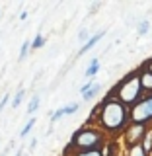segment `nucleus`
Wrapping results in <instances>:
<instances>
[{
    "mask_svg": "<svg viewBox=\"0 0 152 156\" xmlns=\"http://www.w3.org/2000/svg\"><path fill=\"white\" fill-rule=\"evenodd\" d=\"M125 156H127V154H125Z\"/></svg>",
    "mask_w": 152,
    "mask_h": 156,
    "instance_id": "obj_27",
    "label": "nucleus"
},
{
    "mask_svg": "<svg viewBox=\"0 0 152 156\" xmlns=\"http://www.w3.org/2000/svg\"><path fill=\"white\" fill-rule=\"evenodd\" d=\"M14 156H26V154H23V150H18V152L14 154Z\"/></svg>",
    "mask_w": 152,
    "mask_h": 156,
    "instance_id": "obj_25",
    "label": "nucleus"
},
{
    "mask_svg": "<svg viewBox=\"0 0 152 156\" xmlns=\"http://www.w3.org/2000/svg\"><path fill=\"white\" fill-rule=\"evenodd\" d=\"M78 107H80V105H78L76 101H74V104L65 105V107H62V111H65V115H72V113H76V111H78Z\"/></svg>",
    "mask_w": 152,
    "mask_h": 156,
    "instance_id": "obj_19",
    "label": "nucleus"
},
{
    "mask_svg": "<svg viewBox=\"0 0 152 156\" xmlns=\"http://www.w3.org/2000/svg\"><path fill=\"white\" fill-rule=\"evenodd\" d=\"M29 51H31V41H23L22 47H19V61H23L29 55Z\"/></svg>",
    "mask_w": 152,
    "mask_h": 156,
    "instance_id": "obj_16",
    "label": "nucleus"
},
{
    "mask_svg": "<svg viewBox=\"0 0 152 156\" xmlns=\"http://www.w3.org/2000/svg\"><path fill=\"white\" fill-rule=\"evenodd\" d=\"M35 123H37V121H35V117H31V119H27V123L23 125V129H22V131H19V139H26V136L29 135V131H31L33 127H35Z\"/></svg>",
    "mask_w": 152,
    "mask_h": 156,
    "instance_id": "obj_13",
    "label": "nucleus"
},
{
    "mask_svg": "<svg viewBox=\"0 0 152 156\" xmlns=\"http://www.w3.org/2000/svg\"><path fill=\"white\" fill-rule=\"evenodd\" d=\"M8 100H10V94H4V98H2V100H0V113H2V109H4V107H6Z\"/></svg>",
    "mask_w": 152,
    "mask_h": 156,
    "instance_id": "obj_21",
    "label": "nucleus"
},
{
    "mask_svg": "<svg viewBox=\"0 0 152 156\" xmlns=\"http://www.w3.org/2000/svg\"><path fill=\"white\" fill-rule=\"evenodd\" d=\"M127 156H148V154L144 152L143 144H136V146H133V148L127 150Z\"/></svg>",
    "mask_w": 152,
    "mask_h": 156,
    "instance_id": "obj_15",
    "label": "nucleus"
},
{
    "mask_svg": "<svg viewBox=\"0 0 152 156\" xmlns=\"http://www.w3.org/2000/svg\"><path fill=\"white\" fill-rule=\"evenodd\" d=\"M150 156H152V154H150Z\"/></svg>",
    "mask_w": 152,
    "mask_h": 156,
    "instance_id": "obj_28",
    "label": "nucleus"
},
{
    "mask_svg": "<svg viewBox=\"0 0 152 156\" xmlns=\"http://www.w3.org/2000/svg\"><path fill=\"white\" fill-rule=\"evenodd\" d=\"M100 6H101V4H100V2H97V4H94V6H92V10H90V14H94V12H96V10H97V8H100Z\"/></svg>",
    "mask_w": 152,
    "mask_h": 156,
    "instance_id": "obj_23",
    "label": "nucleus"
},
{
    "mask_svg": "<svg viewBox=\"0 0 152 156\" xmlns=\"http://www.w3.org/2000/svg\"><path fill=\"white\" fill-rule=\"evenodd\" d=\"M39 101H41V94H39V92H35V94H33V98L29 100V105H27V113H29V115H33V113L37 111Z\"/></svg>",
    "mask_w": 152,
    "mask_h": 156,
    "instance_id": "obj_11",
    "label": "nucleus"
},
{
    "mask_svg": "<svg viewBox=\"0 0 152 156\" xmlns=\"http://www.w3.org/2000/svg\"><path fill=\"white\" fill-rule=\"evenodd\" d=\"M26 156H29V154H26Z\"/></svg>",
    "mask_w": 152,
    "mask_h": 156,
    "instance_id": "obj_26",
    "label": "nucleus"
},
{
    "mask_svg": "<svg viewBox=\"0 0 152 156\" xmlns=\"http://www.w3.org/2000/svg\"><path fill=\"white\" fill-rule=\"evenodd\" d=\"M146 131H148V127H146V125H136V123H131L129 127H127V129H125V133H123V143H125V146H127V150L143 143V139H144Z\"/></svg>",
    "mask_w": 152,
    "mask_h": 156,
    "instance_id": "obj_5",
    "label": "nucleus"
},
{
    "mask_svg": "<svg viewBox=\"0 0 152 156\" xmlns=\"http://www.w3.org/2000/svg\"><path fill=\"white\" fill-rule=\"evenodd\" d=\"M70 156H104V148H96V150H84V152H76Z\"/></svg>",
    "mask_w": 152,
    "mask_h": 156,
    "instance_id": "obj_17",
    "label": "nucleus"
},
{
    "mask_svg": "<svg viewBox=\"0 0 152 156\" xmlns=\"http://www.w3.org/2000/svg\"><path fill=\"white\" fill-rule=\"evenodd\" d=\"M104 35H105V29H101V31L94 33V35L90 37V41H88L86 45H82L80 49H78V57H82V55H84V53H88V51H90V49H94V47H96V43L100 41V39L104 37Z\"/></svg>",
    "mask_w": 152,
    "mask_h": 156,
    "instance_id": "obj_7",
    "label": "nucleus"
},
{
    "mask_svg": "<svg viewBox=\"0 0 152 156\" xmlns=\"http://www.w3.org/2000/svg\"><path fill=\"white\" fill-rule=\"evenodd\" d=\"M143 148H144V152L146 154H152V127H148V131H146V135H144V139H143Z\"/></svg>",
    "mask_w": 152,
    "mask_h": 156,
    "instance_id": "obj_10",
    "label": "nucleus"
},
{
    "mask_svg": "<svg viewBox=\"0 0 152 156\" xmlns=\"http://www.w3.org/2000/svg\"><path fill=\"white\" fill-rule=\"evenodd\" d=\"M97 72H100V58H92L90 65H88V68H86V72H84V76L90 78V80H94Z\"/></svg>",
    "mask_w": 152,
    "mask_h": 156,
    "instance_id": "obj_8",
    "label": "nucleus"
},
{
    "mask_svg": "<svg viewBox=\"0 0 152 156\" xmlns=\"http://www.w3.org/2000/svg\"><path fill=\"white\" fill-rule=\"evenodd\" d=\"M107 144V135L100 127L96 125H84L72 135L70 144L65 148L62 156H70L76 152H84V150H96V148H105Z\"/></svg>",
    "mask_w": 152,
    "mask_h": 156,
    "instance_id": "obj_2",
    "label": "nucleus"
},
{
    "mask_svg": "<svg viewBox=\"0 0 152 156\" xmlns=\"http://www.w3.org/2000/svg\"><path fill=\"white\" fill-rule=\"evenodd\" d=\"M35 146H37V139H35V136H33V140H31V143H29V148H35Z\"/></svg>",
    "mask_w": 152,
    "mask_h": 156,
    "instance_id": "obj_22",
    "label": "nucleus"
},
{
    "mask_svg": "<svg viewBox=\"0 0 152 156\" xmlns=\"http://www.w3.org/2000/svg\"><path fill=\"white\" fill-rule=\"evenodd\" d=\"M131 123L152 127V94H144L139 104L131 107Z\"/></svg>",
    "mask_w": 152,
    "mask_h": 156,
    "instance_id": "obj_4",
    "label": "nucleus"
},
{
    "mask_svg": "<svg viewBox=\"0 0 152 156\" xmlns=\"http://www.w3.org/2000/svg\"><path fill=\"white\" fill-rule=\"evenodd\" d=\"M139 74H140V84H143L144 94H152V70L143 65L139 68Z\"/></svg>",
    "mask_w": 152,
    "mask_h": 156,
    "instance_id": "obj_6",
    "label": "nucleus"
},
{
    "mask_svg": "<svg viewBox=\"0 0 152 156\" xmlns=\"http://www.w3.org/2000/svg\"><path fill=\"white\" fill-rule=\"evenodd\" d=\"M100 92H101V84H100V82H96V84L92 86L90 90L82 94V100H84V101H90V100H94V98L100 94Z\"/></svg>",
    "mask_w": 152,
    "mask_h": 156,
    "instance_id": "obj_9",
    "label": "nucleus"
},
{
    "mask_svg": "<svg viewBox=\"0 0 152 156\" xmlns=\"http://www.w3.org/2000/svg\"><path fill=\"white\" fill-rule=\"evenodd\" d=\"M148 31H150V22L148 20H140L136 23V35H146Z\"/></svg>",
    "mask_w": 152,
    "mask_h": 156,
    "instance_id": "obj_12",
    "label": "nucleus"
},
{
    "mask_svg": "<svg viewBox=\"0 0 152 156\" xmlns=\"http://www.w3.org/2000/svg\"><path fill=\"white\" fill-rule=\"evenodd\" d=\"M109 94H113L119 101H123L127 107H133L136 105L144 96L143 84H140V74H139V68L133 72H129L127 76H123L117 84L111 88Z\"/></svg>",
    "mask_w": 152,
    "mask_h": 156,
    "instance_id": "obj_3",
    "label": "nucleus"
},
{
    "mask_svg": "<svg viewBox=\"0 0 152 156\" xmlns=\"http://www.w3.org/2000/svg\"><path fill=\"white\" fill-rule=\"evenodd\" d=\"M26 18H27V12H26V10H23V12L19 14V20H26Z\"/></svg>",
    "mask_w": 152,
    "mask_h": 156,
    "instance_id": "obj_24",
    "label": "nucleus"
},
{
    "mask_svg": "<svg viewBox=\"0 0 152 156\" xmlns=\"http://www.w3.org/2000/svg\"><path fill=\"white\" fill-rule=\"evenodd\" d=\"M88 125H96L107 136L123 135L131 125V107L119 101L113 94H107L101 104H97L88 117Z\"/></svg>",
    "mask_w": 152,
    "mask_h": 156,
    "instance_id": "obj_1",
    "label": "nucleus"
},
{
    "mask_svg": "<svg viewBox=\"0 0 152 156\" xmlns=\"http://www.w3.org/2000/svg\"><path fill=\"white\" fill-rule=\"evenodd\" d=\"M90 37H92V35H90V31H88V29H80V33H78V39H80L84 45L90 41Z\"/></svg>",
    "mask_w": 152,
    "mask_h": 156,
    "instance_id": "obj_20",
    "label": "nucleus"
},
{
    "mask_svg": "<svg viewBox=\"0 0 152 156\" xmlns=\"http://www.w3.org/2000/svg\"><path fill=\"white\" fill-rule=\"evenodd\" d=\"M45 41H47L45 35H41V33H35V37L31 39V49H33V51H35V49H41L43 45H45Z\"/></svg>",
    "mask_w": 152,
    "mask_h": 156,
    "instance_id": "obj_14",
    "label": "nucleus"
},
{
    "mask_svg": "<svg viewBox=\"0 0 152 156\" xmlns=\"http://www.w3.org/2000/svg\"><path fill=\"white\" fill-rule=\"evenodd\" d=\"M26 98V90H19L16 92V96H14V100H12V107H19V104H22V100Z\"/></svg>",
    "mask_w": 152,
    "mask_h": 156,
    "instance_id": "obj_18",
    "label": "nucleus"
}]
</instances>
